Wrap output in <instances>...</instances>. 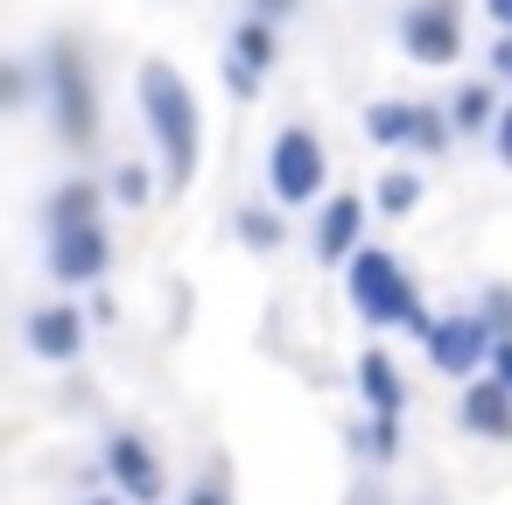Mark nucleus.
Listing matches in <instances>:
<instances>
[{
  "label": "nucleus",
  "mask_w": 512,
  "mask_h": 505,
  "mask_svg": "<svg viewBox=\"0 0 512 505\" xmlns=\"http://www.w3.org/2000/svg\"><path fill=\"white\" fill-rule=\"evenodd\" d=\"M484 15H491L498 36H512V0H484Z\"/></svg>",
  "instance_id": "obj_29"
},
{
  "label": "nucleus",
  "mask_w": 512,
  "mask_h": 505,
  "mask_svg": "<svg viewBox=\"0 0 512 505\" xmlns=\"http://www.w3.org/2000/svg\"><path fill=\"white\" fill-rule=\"evenodd\" d=\"M491 379L512 393V344H498V351H491Z\"/></svg>",
  "instance_id": "obj_28"
},
{
  "label": "nucleus",
  "mask_w": 512,
  "mask_h": 505,
  "mask_svg": "<svg viewBox=\"0 0 512 505\" xmlns=\"http://www.w3.org/2000/svg\"><path fill=\"white\" fill-rule=\"evenodd\" d=\"M400 43L414 64H456L463 57V22H456V0H414L400 15Z\"/></svg>",
  "instance_id": "obj_6"
},
{
  "label": "nucleus",
  "mask_w": 512,
  "mask_h": 505,
  "mask_svg": "<svg viewBox=\"0 0 512 505\" xmlns=\"http://www.w3.org/2000/svg\"><path fill=\"white\" fill-rule=\"evenodd\" d=\"M365 134H372L379 148H414V134H421V106L379 99V106H365Z\"/></svg>",
  "instance_id": "obj_15"
},
{
  "label": "nucleus",
  "mask_w": 512,
  "mask_h": 505,
  "mask_svg": "<svg viewBox=\"0 0 512 505\" xmlns=\"http://www.w3.org/2000/svg\"><path fill=\"white\" fill-rule=\"evenodd\" d=\"M498 113H505V106H498L484 85H463V92L449 99V127H456V134H484V127H498Z\"/></svg>",
  "instance_id": "obj_16"
},
{
  "label": "nucleus",
  "mask_w": 512,
  "mask_h": 505,
  "mask_svg": "<svg viewBox=\"0 0 512 505\" xmlns=\"http://www.w3.org/2000/svg\"><path fill=\"white\" fill-rule=\"evenodd\" d=\"M113 267V232L106 225H78V232H50V274L85 288Z\"/></svg>",
  "instance_id": "obj_8"
},
{
  "label": "nucleus",
  "mask_w": 512,
  "mask_h": 505,
  "mask_svg": "<svg viewBox=\"0 0 512 505\" xmlns=\"http://www.w3.org/2000/svg\"><path fill=\"white\" fill-rule=\"evenodd\" d=\"M134 92H141V127L162 141L169 197H183V190H190V176H197V141H204V127H197V99H190L183 71H176V64H162V57L134 71Z\"/></svg>",
  "instance_id": "obj_1"
},
{
  "label": "nucleus",
  "mask_w": 512,
  "mask_h": 505,
  "mask_svg": "<svg viewBox=\"0 0 512 505\" xmlns=\"http://www.w3.org/2000/svg\"><path fill=\"white\" fill-rule=\"evenodd\" d=\"M484 323H491L498 344H512V288H491L484 295Z\"/></svg>",
  "instance_id": "obj_22"
},
{
  "label": "nucleus",
  "mask_w": 512,
  "mask_h": 505,
  "mask_svg": "<svg viewBox=\"0 0 512 505\" xmlns=\"http://www.w3.org/2000/svg\"><path fill=\"white\" fill-rule=\"evenodd\" d=\"M323 176H330L323 141H316L309 127H281L274 148H267V190H274L281 204H316V197H323Z\"/></svg>",
  "instance_id": "obj_4"
},
{
  "label": "nucleus",
  "mask_w": 512,
  "mask_h": 505,
  "mask_svg": "<svg viewBox=\"0 0 512 505\" xmlns=\"http://www.w3.org/2000/svg\"><path fill=\"white\" fill-rule=\"evenodd\" d=\"M421 351H428V365H435V372L470 379V372L498 351V337H491V323H484V316H442V323L421 337Z\"/></svg>",
  "instance_id": "obj_5"
},
{
  "label": "nucleus",
  "mask_w": 512,
  "mask_h": 505,
  "mask_svg": "<svg viewBox=\"0 0 512 505\" xmlns=\"http://www.w3.org/2000/svg\"><path fill=\"white\" fill-rule=\"evenodd\" d=\"M22 337H29V351L43 358V365H71L78 351H85V316L78 309H29V323H22Z\"/></svg>",
  "instance_id": "obj_9"
},
{
  "label": "nucleus",
  "mask_w": 512,
  "mask_h": 505,
  "mask_svg": "<svg viewBox=\"0 0 512 505\" xmlns=\"http://www.w3.org/2000/svg\"><path fill=\"white\" fill-rule=\"evenodd\" d=\"M344 295H351V309L372 323V330H435L428 316H421V295H414V281H407V267L393 260V253H379V246H365L351 267H344Z\"/></svg>",
  "instance_id": "obj_2"
},
{
  "label": "nucleus",
  "mask_w": 512,
  "mask_h": 505,
  "mask_svg": "<svg viewBox=\"0 0 512 505\" xmlns=\"http://www.w3.org/2000/svg\"><path fill=\"white\" fill-rule=\"evenodd\" d=\"M449 134H456V127L442 120V106H421V134H414V148H421V155H442Z\"/></svg>",
  "instance_id": "obj_21"
},
{
  "label": "nucleus",
  "mask_w": 512,
  "mask_h": 505,
  "mask_svg": "<svg viewBox=\"0 0 512 505\" xmlns=\"http://www.w3.org/2000/svg\"><path fill=\"white\" fill-rule=\"evenodd\" d=\"M183 505H232V491H225V477H197L183 491Z\"/></svg>",
  "instance_id": "obj_24"
},
{
  "label": "nucleus",
  "mask_w": 512,
  "mask_h": 505,
  "mask_svg": "<svg viewBox=\"0 0 512 505\" xmlns=\"http://www.w3.org/2000/svg\"><path fill=\"white\" fill-rule=\"evenodd\" d=\"M85 505H120V498H85Z\"/></svg>",
  "instance_id": "obj_30"
},
{
  "label": "nucleus",
  "mask_w": 512,
  "mask_h": 505,
  "mask_svg": "<svg viewBox=\"0 0 512 505\" xmlns=\"http://www.w3.org/2000/svg\"><path fill=\"white\" fill-rule=\"evenodd\" d=\"M414 204H421V176L386 169V176H379V211H393V218H400V211H414Z\"/></svg>",
  "instance_id": "obj_18"
},
{
  "label": "nucleus",
  "mask_w": 512,
  "mask_h": 505,
  "mask_svg": "<svg viewBox=\"0 0 512 505\" xmlns=\"http://www.w3.org/2000/svg\"><path fill=\"white\" fill-rule=\"evenodd\" d=\"M358 393H365L372 414H400V407H407V379H400V365H393L379 344L358 358Z\"/></svg>",
  "instance_id": "obj_14"
},
{
  "label": "nucleus",
  "mask_w": 512,
  "mask_h": 505,
  "mask_svg": "<svg viewBox=\"0 0 512 505\" xmlns=\"http://www.w3.org/2000/svg\"><path fill=\"white\" fill-rule=\"evenodd\" d=\"M491 141H498V162H505V169H512V106H505V113H498V127H491Z\"/></svg>",
  "instance_id": "obj_26"
},
{
  "label": "nucleus",
  "mask_w": 512,
  "mask_h": 505,
  "mask_svg": "<svg viewBox=\"0 0 512 505\" xmlns=\"http://www.w3.org/2000/svg\"><path fill=\"white\" fill-rule=\"evenodd\" d=\"M302 8V0H253V22H267V29H281L288 15Z\"/></svg>",
  "instance_id": "obj_25"
},
{
  "label": "nucleus",
  "mask_w": 512,
  "mask_h": 505,
  "mask_svg": "<svg viewBox=\"0 0 512 505\" xmlns=\"http://www.w3.org/2000/svg\"><path fill=\"white\" fill-rule=\"evenodd\" d=\"M274 57H281V36L246 15V22L232 29V92L253 99V85H260V71H274Z\"/></svg>",
  "instance_id": "obj_10"
},
{
  "label": "nucleus",
  "mask_w": 512,
  "mask_h": 505,
  "mask_svg": "<svg viewBox=\"0 0 512 505\" xmlns=\"http://www.w3.org/2000/svg\"><path fill=\"white\" fill-rule=\"evenodd\" d=\"M78 225H106V190L99 183H57L50 204H43V239L50 232H78Z\"/></svg>",
  "instance_id": "obj_11"
},
{
  "label": "nucleus",
  "mask_w": 512,
  "mask_h": 505,
  "mask_svg": "<svg viewBox=\"0 0 512 505\" xmlns=\"http://www.w3.org/2000/svg\"><path fill=\"white\" fill-rule=\"evenodd\" d=\"M358 232H365V204L344 190V197H330V211L316 218L309 246H316V260H358V253H351V246H358Z\"/></svg>",
  "instance_id": "obj_12"
},
{
  "label": "nucleus",
  "mask_w": 512,
  "mask_h": 505,
  "mask_svg": "<svg viewBox=\"0 0 512 505\" xmlns=\"http://www.w3.org/2000/svg\"><path fill=\"white\" fill-rule=\"evenodd\" d=\"M29 92H36V71L22 57H0V120L29 113Z\"/></svg>",
  "instance_id": "obj_17"
},
{
  "label": "nucleus",
  "mask_w": 512,
  "mask_h": 505,
  "mask_svg": "<svg viewBox=\"0 0 512 505\" xmlns=\"http://www.w3.org/2000/svg\"><path fill=\"white\" fill-rule=\"evenodd\" d=\"M106 477H113L134 505H162V456H155L134 428H113V435H106Z\"/></svg>",
  "instance_id": "obj_7"
},
{
  "label": "nucleus",
  "mask_w": 512,
  "mask_h": 505,
  "mask_svg": "<svg viewBox=\"0 0 512 505\" xmlns=\"http://www.w3.org/2000/svg\"><path fill=\"white\" fill-rule=\"evenodd\" d=\"M239 239H246L253 253H274V246L288 239V225H281L274 211H239Z\"/></svg>",
  "instance_id": "obj_19"
},
{
  "label": "nucleus",
  "mask_w": 512,
  "mask_h": 505,
  "mask_svg": "<svg viewBox=\"0 0 512 505\" xmlns=\"http://www.w3.org/2000/svg\"><path fill=\"white\" fill-rule=\"evenodd\" d=\"M113 197H120V204H141V197H148V169H141V162H120V176H113Z\"/></svg>",
  "instance_id": "obj_23"
},
{
  "label": "nucleus",
  "mask_w": 512,
  "mask_h": 505,
  "mask_svg": "<svg viewBox=\"0 0 512 505\" xmlns=\"http://www.w3.org/2000/svg\"><path fill=\"white\" fill-rule=\"evenodd\" d=\"M43 92H50V127L64 148H92L99 141V92H92V64L78 50V36H50L43 50Z\"/></svg>",
  "instance_id": "obj_3"
},
{
  "label": "nucleus",
  "mask_w": 512,
  "mask_h": 505,
  "mask_svg": "<svg viewBox=\"0 0 512 505\" xmlns=\"http://www.w3.org/2000/svg\"><path fill=\"white\" fill-rule=\"evenodd\" d=\"M358 442H365L372 463H393V456H400V414H372V428H365Z\"/></svg>",
  "instance_id": "obj_20"
},
{
  "label": "nucleus",
  "mask_w": 512,
  "mask_h": 505,
  "mask_svg": "<svg viewBox=\"0 0 512 505\" xmlns=\"http://www.w3.org/2000/svg\"><path fill=\"white\" fill-rule=\"evenodd\" d=\"M491 71L512 85V36H498V43H491Z\"/></svg>",
  "instance_id": "obj_27"
},
{
  "label": "nucleus",
  "mask_w": 512,
  "mask_h": 505,
  "mask_svg": "<svg viewBox=\"0 0 512 505\" xmlns=\"http://www.w3.org/2000/svg\"><path fill=\"white\" fill-rule=\"evenodd\" d=\"M463 428L505 442V435H512V393H505L498 379H470V386H463Z\"/></svg>",
  "instance_id": "obj_13"
}]
</instances>
